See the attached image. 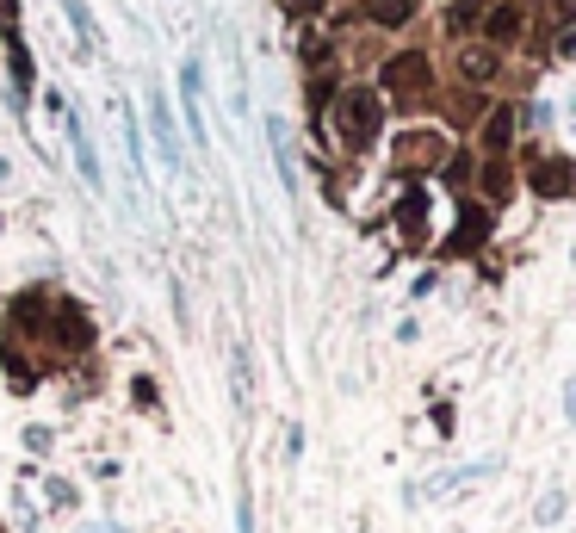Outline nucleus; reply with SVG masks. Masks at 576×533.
Instances as JSON below:
<instances>
[{
    "label": "nucleus",
    "mask_w": 576,
    "mask_h": 533,
    "mask_svg": "<svg viewBox=\"0 0 576 533\" xmlns=\"http://www.w3.org/2000/svg\"><path fill=\"white\" fill-rule=\"evenodd\" d=\"M483 13H490V0H446V6H441L446 44H452V50H459V44H472V37L483 32Z\"/></svg>",
    "instance_id": "9b49d317"
},
{
    "label": "nucleus",
    "mask_w": 576,
    "mask_h": 533,
    "mask_svg": "<svg viewBox=\"0 0 576 533\" xmlns=\"http://www.w3.org/2000/svg\"><path fill=\"white\" fill-rule=\"evenodd\" d=\"M509 69H514V56L490 50V44H477V37L452 50V87H472V94H502V87H509Z\"/></svg>",
    "instance_id": "423d86ee"
},
{
    "label": "nucleus",
    "mask_w": 576,
    "mask_h": 533,
    "mask_svg": "<svg viewBox=\"0 0 576 533\" xmlns=\"http://www.w3.org/2000/svg\"><path fill=\"white\" fill-rule=\"evenodd\" d=\"M490 236H496V212H490V205H477V199H459V230L446 236L441 254H452V261H459V254H477Z\"/></svg>",
    "instance_id": "9d476101"
},
{
    "label": "nucleus",
    "mask_w": 576,
    "mask_h": 533,
    "mask_svg": "<svg viewBox=\"0 0 576 533\" xmlns=\"http://www.w3.org/2000/svg\"><path fill=\"white\" fill-rule=\"evenodd\" d=\"M441 291V267H422L415 280H409V298H434Z\"/></svg>",
    "instance_id": "6ab92c4d"
},
{
    "label": "nucleus",
    "mask_w": 576,
    "mask_h": 533,
    "mask_svg": "<svg viewBox=\"0 0 576 533\" xmlns=\"http://www.w3.org/2000/svg\"><path fill=\"white\" fill-rule=\"evenodd\" d=\"M68 137H74V162H81V180L87 186H100V162H94V149H87V137H81V124L68 118Z\"/></svg>",
    "instance_id": "dca6fc26"
},
{
    "label": "nucleus",
    "mask_w": 576,
    "mask_h": 533,
    "mask_svg": "<svg viewBox=\"0 0 576 533\" xmlns=\"http://www.w3.org/2000/svg\"><path fill=\"white\" fill-rule=\"evenodd\" d=\"M564 422H576V372L564 379Z\"/></svg>",
    "instance_id": "b1692460"
},
{
    "label": "nucleus",
    "mask_w": 576,
    "mask_h": 533,
    "mask_svg": "<svg viewBox=\"0 0 576 533\" xmlns=\"http://www.w3.org/2000/svg\"><path fill=\"white\" fill-rule=\"evenodd\" d=\"M360 19L372 25V32H409L415 19H422V0H360Z\"/></svg>",
    "instance_id": "f8f14e48"
},
{
    "label": "nucleus",
    "mask_w": 576,
    "mask_h": 533,
    "mask_svg": "<svg viewBox=\"0 0 576 533\" xmlns=\"http://www.w3.org/2000/svg\"><path fill=\"white\" fill-rule=\"evenodd\" d=\"M391 223H397V242L409 254L434 249V186L428 180H403L397 199H391Z\"/></svg>",
    "instance_id": "39448f33"
},
{
    "label": "nucleus",
    "mask_w": 576,
    "mask_h": 533,
    "mask_svg": "<svg viewBox=\"0 0 576 533\" xmlns=\"http://www.w3.org/2000/svg\"><path fill=\"white\" fill-rule=\"evenodd\" d=\"M472 199L490 212H509L521 199V162H477L472 168Z\"/></svg>",
    "instance_id": "6e6552de"
},
{
    "label": "nucleus",
    "mask_w": 576,
    "mask_h": 533,
    "mask_svg": "<svg viewBox=\"0 0 576 533\" xmlns=\"http://www.w3.org/2000/svg\"><path fill=\"white\" fill-rule=\"evenodd\" d=\"M236 533H254V502H248V497L236 502Z\"/></svg>",
    "instance_id": "4be33fe9"
},
{
    "label": "nucleus",
    "mask_w": 576,
    "mask_h": 533,
    "mask_svg": "<svg viewBox=\"0 0 576 533\" xmlns=\"http://www.w3.org/2000/svg\"><path fill=\"white\" fill-rule=\"evenodd\" d=\"M545 63H576V25H558L545 44Z\"/></svg>",
    "instance_id": "f3484780"
},
{
    "label": "nucleus",
    "mask_w": 576,
    "mask_h": 533,
    "mask_svg": "<svg viewBox=\"0 0 576 533\" xmlns=\"http://www.w3.org/2000/svg\"><path fill=\"white\" fill-rule=\"evenodd\" d=\"M285 459H304V428L285 422Z\"/></svg>",
    "instance_id": "412c9836"
},
{
    "label": "nucleus",
    "mask_w": 576,
    "mask_h": 533,
    "mask_svg": "<svg viewBox=\"0 0 576 533\" xmlns=\"http://www.w3.org/2000/svg\"><path fill=\"white\" fill-rule=\"evenodd\" d=\"M514 112H521V143H527V137H545V131L558 124V106H551L545 94H521Z\"/></svg>",
    "instance_id": "ddd939ff"
},
{
    "label": "nucleus",
    "mask_w": 576,
    "mask_h": 533,
    "mask_svg": "<svg viewBox=\"0 0 576 533\" xmlns=\"http://www.w3.org/2000/svg\"><path fill=\"white\" fill-rule=\"evenodd\" d=\"M472 155H477V162H514V155H521V112H514L509 94H502L496 106L477 118V131H472Z\"/></svg>",
    "instance_id": "0eeeda50"
},
{
    "label": "nucleus",
    "mask_w": 576,
    "mask_h": 533,
    "mask_svg": "<svg viewBox=\"0 0 576 533\" xmlns=\"http://www.w3.org/2000/svg\"><path fill=\"white\" fill-rule=\"evenodd\" d=\"M434 428H441V440H452V434H459V410H452V403H434Z\"/></svg>",
    "instance_id": "aec40b11"
},
{
    "label": "nucleus",
    "mask_w": 576,
    "mask_h": 533,
    "mask_svg": "<svg viewBox=\"0 0 576 533\" xmlns=\"http://www.w3.org/2000/svg\"><path fill=\"white\" fill-rule=\"evenodd\" d=\"M50 502H56V508H68V502H74V490H68L63 478H50Z\"/></svg>",
    "instance_id": "5701e85b"
},
{
    "label": "nucleus",
    "mask_w": 576,
    "mask_h": 533,
    "mask_svg": "<svg viewBox=\"0 0 576 533\" xmlns=\"http://www.w3.org/2000/svg\"><path fill=\"white\" fill-rule=\"evenodd\" d=\"M63 6H68V25L81 37V50H94V19H87V6H81V0H63Z\"/></svg>",
    "instance_id": "a211bd4d"
},
{
    "label": "nucleus",
    "mask_w": 576,
    "mask_h": 533,
    "mask_svg": "<svg viewBox=\"0 0 576 533\" xmlns=\"http://www.w3.org/2000/svg\"><path fill=\"white\" fill-rule=\"evenodd\" d=\"M564 515H571V490H564V484H551V490L533 502V521H540V528H558Z\"/></svg>",
    "instance_id": "2eb2a0df"
},
{
    "label": "nucleus",
    "mask_w": 576,
    "mask_h": 533,
    "mask_svg": "<svg viewBox=\"0 0 576 533\" xmlns=\"http://www.w3.org/2000/svg\"><path fill=\"white\" fill-rule=\"evenodd\" d=\"M372 87L384 94V106H403V112L441 106V74H434V56H428V50H397V56H384Z\"/></svg>",
    "instance_id": "f03ea898"
},
{
    "label": "nucleus",
    "mask_w": 576,
    "mask_h": 533,
    "mask_svg": "<svg viewBox=\"0 0 576 533\" xmlns=\"http://www.w3.org/2000/svg\"><path fill=\"white\" fill-rule=\"evenodd\" d=\"M149 118H155V143H162V162H168V168H180V137H174V118H168V106H162V94L149 100Z\"/></svg>",
    "instance_id": "4468645a"
},
{
    "label": "nucleus",
    "mask_w": 576,
    "mask_h": 533,
    "mask_svg": "<svg viewBox=\"0 0 576 533\" xmlns=\"http://www.w3.org/2000/svg\"><path fill=\"white\" fill-rule=\"evenodd\" d=\"M514 162H521V192H533V199H545V205L576 199V155L551 149L545 137H527Z\"/></svg>",
    "instance_id": "7ed1b4c3"
},
{
    "label": "nucleus",
    "mask_w": 576,
    "mask_h": 533,
    "mask_svg": "<svg viewBox=\"0 0 576 533\" xmlns=\"http://www.w3.org/2000/svg\"><path fill=\"white\" fill-rule=\"evenodd\" d=\"M441 6H446V0H441Z\"/></svg>",
    "instance_id": "393cba45"
},
{
    "label": "nucleus",
    "mask_w": 576,
    "mask_h": 533,
    "mask_svg": "<svg viewBox=\"0 0 576 533\" xmlns=\"http://www.w3.org/2000/svg\"><path fill=\"white\" fill-rule=\"evenodd\" d=\"M452 131L446 124H403L397 137H391V168H397V180H434L452 162Z\"/></svg>",
    "instance_id": "20e7f679"
},
{
    "label": "nucleus",
    "mask_w": 576,
    "mask_h": 533,
    "mask_svg": "<svg viewBox=\"0 0 576 533\" xmlns=\"http://www.w3.org/2000/svg\"><path fill=\"white\" fill-rule=\"evenodd\" d=\"M384 118H391V106H384V94L372 81H347L335 94V106H329V137L347 155H372L378 137H384Z\"/></svg>",
    "instance_id": "f257e3e1"
},
{
    "label": "nucleus",
    "mask_w": 576,
    "mask_h": 533,
    "mask_svg": "<svg viewBox=\"0 0 576 533\" xmlns=\"http://www.w3.org/2000/svg\"><path fill=\"white\" fill-rule=\"evenodd\" d=\"M502 471V459L490 453V459H472V465H446V471H434V478H422V484H409L403 497L422 502V497H446V490H465V484H483V478H496Z\"/></svg>",
    "instance_id": "1a4fd4ad"
}]
</instances>
